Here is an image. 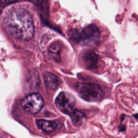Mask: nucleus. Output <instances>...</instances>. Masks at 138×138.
Here are the masks:
<instances>
[{"instance_id": "nucleus-1", "label": "nucleus", "mask_w": 138, "mask_h": 138, "mask_svg": "<svg viewBox=\"0 0 138 138\" xmlns=\"http://www.w3.org/2000/svg\"><path fill=\"white\" fill-rule=\"evenodd\" d=\"M6 30L13 37L22 41H29L34 35V25L31 16L23 9L11 10L5 17Z\"/></svg>"}, {"instance_id": "nucleus-2", "label": "nucleus", "mask_w": 138, "mask_h": 138, "mask_svg": "<svg viewBox=\"0 0 138 138\" xmlns=\"http://www.w3.org/2000/svg\"><path fill=\"white\" fill-rule=\"evenodd\" d=\"M75 89L80 98L88 102L99 101L104 96L102 88L94 83H76Z\"/></svg>"}, {"instance_id": "nucleus-3", "label": "nucleus", "mask_w": 138, "mask_h": 138, "mask_svg": "<svg viewBox=\"0 0 138 138\" xmlns=\"http://www.w3.org/2000/svg\"><path fill=\"white\" fill-rule=\"evenodd\" d=\"M23 109L26 112L29 113H38L41 112V110L43 109L44 105V98H42V96L38 93H31V94L28 95L21 102Z\"/></svg>"}, {"instance_id": "nucleus-4", "label": "nucleus", "mask_w": 138, "mask_h": 138, "mask_svg": "<svg viewBox=\"0 0 138 138\" xmlns=\"http://www.w3.org/2000/svg\"><path fill=\"white\" fill-rule=\"evenodd\" d=\"M55 104L62 113L70 116L76 110L75 108V99L72 96L62 92L55 98Z\"/></svg>"}, {"instance_id": "nucleus-5", "label": "nucleus", "mask_w": 138, "mask_h": 138, "mask_svg": "<svg viewBox=\"0 0 138 138\" xmlns=\"http://www.w3.org/2000/svg\"><path fill=\"white\" fill-rule=\"evenodd\" d=\"M100 33L95 25H90L80 31V44L84 45H95L99 42Z\"/></svg>"}, {"instance_id": "nucleus-6", "label": "nucleus", "mask_w": 138, "mask_h": 138, "mask_svg": "<svg viewBox=\"0 0 138 138\" xmlns=\"http://www.w3.org/2000/svg\"><path fill=\"white\" fill-rule=\"evenodd\" d=\"M62 44L60 42H54L48 47V54L55 62H60L62 61Z\"/></svg>"}, {"instance_id": "nucleus-7", "label": "nucleus", "mask_w": 138, "mask_h": 138, "mask_svg": "<svg viewBox=\"0 0 138 138\" xmlns=\"http://www.w3.org/2000/svg\"><path fill=\"white\" fill-rule=\"evenodd\" d=\"M44 80L45 86L50 90H56L61 84V80L59 79V77L49 72L44 73Z\"/></svg>"}, {"instance_id": "nucleus-8", "label": "nucleus", "mask_w": 138, "mask_h": 138, "mask_svg": "<svg viewBox=\"0 0 138 138\" xmlns=\"http://www.w3.org/2000/svg\"><path fill=\"white\" fill-rule=\"evenodd\" d=\"M37 127L44 132H52L58 128V123L56 121H50L45 119H36L35 120Z\"/></svg>"}, {"instance_id": "nucleus-9", "label": "nucleus", "mask_w": 138, "mask_h": 138, "mask_svg": "<svg viewBox=\"0 0 138 138\" xmlns=\"http://www.w3.org/2000/svg\"><path fill=\"white\" fill-rule=\"evenodd\" d=\"M99 57L93 51H88L84 54V62L89 69H96L98 66Z\"/></svg>"}, {"instance_id": "nucleus-10", "label": "nucleus", "mask_w": 138, "mask_h": 138, "mask_svg": "<svg viewBox=\"0 0 138 138\" xmlns=\"http://www.w3.org/2000/svg\"><path fill=\"white\" fill-rule=\"evenodd\" d=\"M69 116H70V118H71L73 124L75 126H80V124H81V122L84 119H86V114L83 112H81V111H80V110L78 109L75 110Z\"/></svg>"}, {"instance_id": "nucleus-11", "label": "nucleus", "mask_w": 138, "mask_h": 138, "mask_svg": "<svg viewBox=\"0 0 138 138\" xmlns=\"http://www.w3.org/2000/svg\"><path fill=\"white\" fill-rule=\"evenodd\" d=\"M68 36L74 43L80 44V31L78 29H70L68 31Z\"/></svg>"}, {"instance_id": "nucleus-12", "label": "nucleus", "mask_w": 138, "mask_h": 138, "mask_svg": "<svg viewBox=\"0 0 138 138\" xmlns=\"http://www.w3.org/2000/svg\"><path fill=\"white\" fill-rule=\"evenodd\" d=\"M125 130H126V128H125V126H124V125H121V126H119V131H124Z\"/></svg>"}, {"instance_id": "nucleus-13", "label": "nucleus", "mask_w": 138, "mask_h": 138, "mask_svg": "<svg viewBox=\"0 0 138 138\" xmlns=\"http://www.w3.org/2000/svg\"><path fill=\"white\" fill-rule=\"evenodd\" d=\"M133 117H134L135 119H138V113H135V114H133Z\"/></svg>"}, {"instance_id": "nucleus-14", "label": "nucleus", "mask_w": 138, "mask_h": 138, "mask_svg": "<svg viewBox=\"0 0 138 138\" xmlns=\"http://www.w3.org/2000/svg\"><path fill=\"white\" fill-rule=\"evenodd\" d=\"M122 116V117H121V120H122V121H123V120H124V118H125V116H124V114H122V116Z\"/></svg>"}]
</instances>
